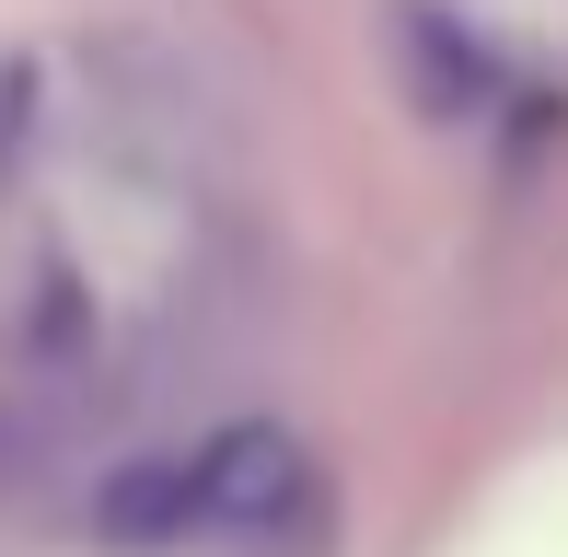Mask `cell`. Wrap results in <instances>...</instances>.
<instances>
[{"label":"cell","instance_id":"6da1fadb","mask_svg":"<svg viewBox=\"0 0 568 557\" xmlns=\"http://www.w3.org/2000/svg\"><path fill=\"white\" fill-rule=\"evenodd\" d=\"M314 512V476L278 429H221L197 453H163V465L116 476L105 488V535L116 546H278Z\"/></svg>","mask_w":568,"mask_h":557}]
</instances>
